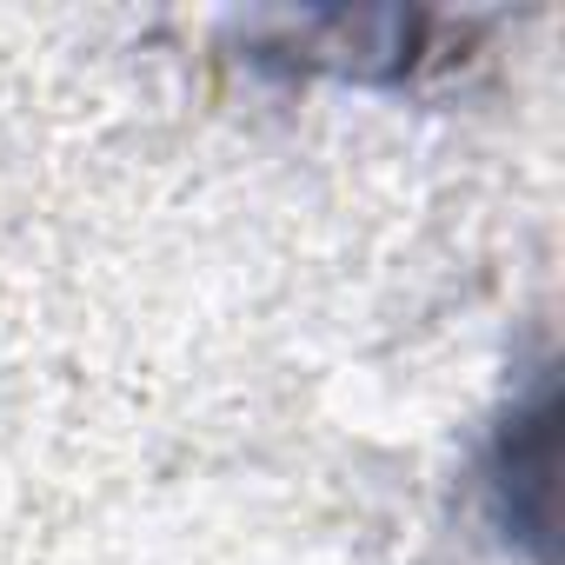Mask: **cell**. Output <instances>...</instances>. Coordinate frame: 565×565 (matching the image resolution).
I'll return each mask as SVG.
<instances>
[{
    "mask_svg": "<svg viewBox=\"0 0 565 565\" xmlns=\"http://www.w3.org/2000/svg\"><path fill=\"white\" fill-rule=\"evenodd\" d=\"M486 505L505 545H519L532 565H552L558 532V373L539 366L525 393L505 406L486 446Z\"/></svg>",
    "mask_w": 565,
    "mask_h": 565,
    "instance_id": "1",
    "label": "cell"
},
{
    "mask_svg": "<svg viewBox=\"0 0 565 565\" xmlns=\"http://www.w3.org/2000/svg\"><path fill=\"white\" fill-rule=\"evenodd\" d=\"M426 14H279L253 28L259 67H287V74H340L366 87H393L426 61Z\"/></svg>",
    "mask_w": 565,
    "mask_h": 565,
    "instance_id": "2",
    "label": "cell"
}]
</instances>
